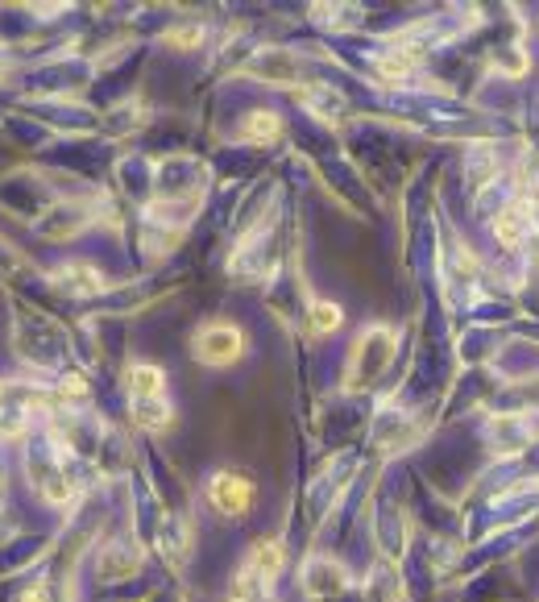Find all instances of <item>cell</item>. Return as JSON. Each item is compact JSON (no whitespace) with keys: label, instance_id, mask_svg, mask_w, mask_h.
<instances>
[{"label":"cell","instance_id":"obj_1","mask_svg":"<svg viewBox=\"0 0 539 602\" xmlns=\"http://www.w3.org/2000/svg\"><path fill=\"white\" fill-rule=\"evenodd\" d=\"M191 353H195V362H204V366H233L245 353V333L229 320H212L195 333Z\"/></svg>","mask_w":539,"mask_h":602},{"label":"cell","instance_id":"obj_2","mask_svg":"<svg viewBox=\"0 0 539 602\" xmlns=\"http://www.w3.org/2000/svg\"><path fill=\"white\" fill-rule=\"evenodd\" d=\"M253 482L245 478V474H237V470H220V474H212L208 478V503L224 515V519H241L249 507H253Z\"/></svg>","mask_w":539,"mask_h":602},{"label":"cell","instance_id":"obj_3","mask_svg":"<svg viewBox=\"0 0 539 602\" xmlns=\"http://www.w3.org/2000/svg\"><path fill=\"white\" fill-rule=\"evenodd\" d=\"M54 287H63L67 295H96V291H104V279L96 275L92 266L71 262V266H59V270H54Z\"/></svg>","mask_w":539,"mask_h":602},{"label":"cell","instance_id":"obj_4","mask_svg":"<svg viewBox=\"0 0 539 602\" xmlns=\"http://www.w3.org/2000/svg\"><path fill=\"white\" fill-rule=\"evenodd\" d=\"M494 233H498V241H506V245H523L527 233H531V208H527V204L502 208V212L494 216Z\"/></svg>","mask_w":539,"mask_h":602},{"label":"cell","instance_id":"obj_5","mask_svg":"<svg viewBox=\"0 0 539 602\" xmlns=\"http://www.w3.org/2000/svg\"><path fill=\"white\" fill-rule=\"evenodd\" d=\"M282 561H287V553H282V544H278V540H262V544H253V549H249L245 569H253V573H258V578L270 586V582L278 578Z\"/></svg>","mask_w":539,"mask_h":602},{"label":"cell","instance_id":"obj_6","mask_svg":"<svg viewBox=\"0 0 539 602\" xmlns=\"http://www.w3.org/2000/svg\"><path fill=\"white\" fill-rule=\"evenodd\" d=\"M162 391H166V374H162L158 366H150V362L129 366V395H133V403H141V399H162Z\"/></svg>","mask_w":539,"mask_h":602},{"label":"cell","instance_id":"obj_7","mask_svg":"<svg viewBox=\"0 0 539 602\" xmlns=\"http://www.w3.org/2000/svg\"><path fill=\"white\" fill-rule=\"evenodd\" d=\"M241 133L249 142H258V146H270V142H278V133H282V121H278V113H270V108H258V113H249L245 121H241Z\"/></svg>","mask_w":539,"mask_h":602},{"label":"cell","instance_id":"obj_8","mask_svg":"<svg viewBox=\"0 0 539 602\" xmlns=\"http://www.w3.org/2000/svg\"><path fill=\"white\" fill-rule=\"evenodd\" d=\"M133 420L146 432H166L175 424V412H170L166 399H141V403H133Z\"/></svg>","mask_w":539,"mask_h":602},{"label":"cell","instance_id":"obj_9","mask_svg":"<svg viewBox=\"0 0 539 602\" xmlns=\"http://www.w3.org/2000/svg\"><path fill=\"white\" fill-rule=\"evenodd\" d=\"M249 71H258L262 79H291L295 75V54L291 50H262L249 63Z\"/></svg>","mask_w":539,"mask_h":602},{"label":"cell","instance_id":"obj_10","mask_svg":"<svg viewBox=\"0 0 539 602\" xmlns=\"http://www.w3.org/2000/svg\"><path fill=\"white\" fill-rule=\"evenodd\" d=\"M340 320H345V316H340V308H336V304H328V299H320V304H311V312H307V328H311L316 337L336 333Z\"/></svg>","mask_w":539,"mask_h":602},{"label":"cell","instance_id":"obj_11","mask_svg":"<svg viewBox=\"0 0 539 602\" xmlns=\"http://www.w3.org/2000/svg\"><path fill=\"white\" fill-rule=\"evenodd\" d=\"M378 71L382 75H390V79H403V75H411L415 71V54L411 50H386V54H378Z\"/></svg>","mask_w":539,"mask_h":602},{"label":"cell","instance_id":"obj_12","mask_svg":"<svg viewBox=\"0 0 539 602\" xmlns=\"http://www.w3.org/2000/svg\"><path fill=\"white\" fill-rule=\"evenodd\" d=\"M204 30H200V25H187V30H179L175 34V46H195V38H200Z\"/></svg>","mask_w":539,"mask_h":602}]
</instances>
